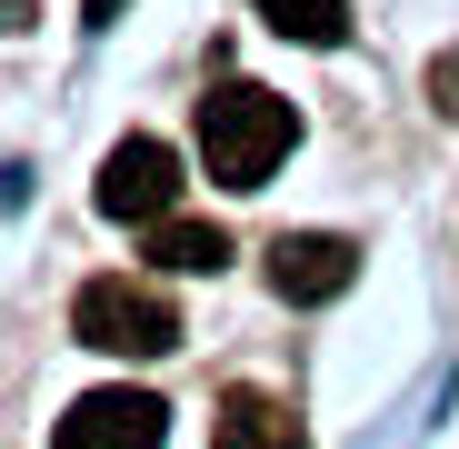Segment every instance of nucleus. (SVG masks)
I'll list each match as a JSON object with an SVG mask.
<instances>
[{
    "label": "nucleus",
    "instance_id": "obj_10",
    "mask_svg": "<svg viewBox=\"0 0 459 449\" xmlns=\"http://www.w3.org/2000/svg\"><path fill=\"white\" fill-rule=\"evenodd\" d=\"M81 11H91V21H120V0H81Z\"/></svg>",
    "mask_w": 459,
    "mask_h": 449
},
{
    "label": "nucleus",
    "instance_id": "obj_7",
    "mask_svg": "<svg viewBox=\"0 0 459 449\" xmlns=\"http://www.w3.org/2000/svg\"><path fill=\"white\" fill-rule=\"evenodd\" d=\"M150 260H160V270H190V280H210L220 260H230V230H220V220H150Z\"/></svg>",
    "mask_w": 459,
    "mask_h": 449
},
{
    "label": "nucleus",
    "instance_id": "obj_1",
    "mask_svg": "<svg viewBox=\"0 0 459 449\" xmlns=\"http://www.w3.org/2000/svg\"><path fill=\"white\" fill-rule=\"evenodd\" d=\"M290 140H299V110L260 81H220L200 100V160L220 190H260L280 160H290Z\"/></svg>",
    "mask_w": 459,
    "mask_h": 449
},
{
    "label": "nucleus",
    "instance_id": "obj_8",
    "mask_svg": "<svg viewBox=\"0 0 459 449\" xmlns=\"http://www.w3.org/2000/svg\"><path fill=\"white\" fill-rule=\"evenodd\" d=\"M250 11H260L280 40H299V50H340V40H350V0H250Z\"/></svg>",
    "mask_w": 459,
    "mask_h": 449
},
{
    "label": "nucleus",
    "instance_id": "obj_5",
    "mask_svg": "<svg viewBox=\"0 0 459 449\" xmlns=\"http://www.w3.org/2000/svg\"><path fill=\"white\" fill-rule=\"evenodd\" d=\"M350 280H359V250H350L340 230H280V240H270V289L299 299V310L340 299Z\"/></svg>",
    "mask_w": 459,
    "mask_h": 449
},
{
    "label": "nucleus",
    "instance_id": "obj_6",
    "mask_svg": "<svg viewBox=\"0 0 459 449\" xmlns=\"http://www.w3.org/2000/svg\"><path fill=\"white\" fill-rule=\"evenodd\" d=\"M210 449H299V419L270 390H230L220 419H210Z\"/></svg>",
    "mask_w": 459,
    "mask_h": 449
},
{
    "label": "nucleus",
    "instance_id": "obj_2",
    "mask_svg": "<svg viewBox=\"0 0 459 449\" xmlns=\"http://www.w3.org/2000/svg\"><path fill=\"white\" fill-rule=\"evenodd\" d=\"M70 340L100 350V359H170L180 350V310L150 280H81V299H70Z\"/></svg>",
    "mask_w": 459,
    "mask_h": 449
},
{
    "label": "nucleus",
    "instance_id": "obj_9",
    "mask_svg": "<svg viewBox=\"0 0 459 449\" xmlns=\"http://www.w3.org/2000/svg\"><path fill=\"white\" fill-rule=\"evenodd\" d=\"M429 91H439V110L459 120V60H439V70H429Z\"/></svg>",
    "mask_w": 459,
    "mask_h": 449
},
{
    "label": "nucleus",
    "instance_id": "obj_3",
    "mask_svg": "<svg viewBox=\"0 0 459 449\" xmlns=\"http://www.w3.org/2000/svg\"><path fill=\"white\" fill-rule=\"evenodd\" d=\"M91 200H100V220H170V200H180V150L170 140H120L110 160H100V180H91Z\"/></svg>",
    "mask_w": 459,
    "mask_h": 449
},
{
    "label": "nucleus",
    "instance_id": "obj_4",
    "mask_svg": "<svg viewBox=\"0 0 459 449\" xmlns=\"http://www.w3.org/2000/svg\"><path fill=\"white\" fill-rule=\"evenodd\" d=\"M170 439V410L150 390H91L50 419V449H160Z\"/></svg>",
    "mask_w": 459,
    "mask_h": 449
}]
</instances>
